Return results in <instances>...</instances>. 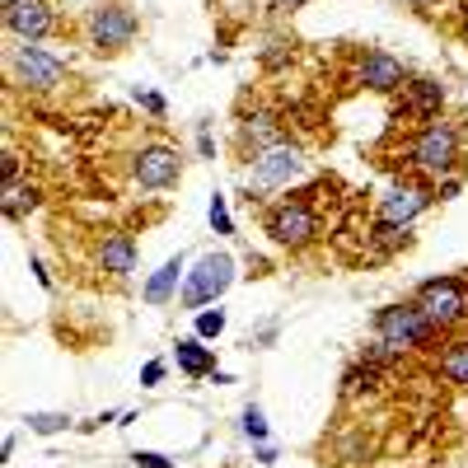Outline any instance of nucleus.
Masks as SVG:
<instances>
[{
    "mask_svg": "<svg viewBox=\"0 0 468 468\" xmlns=\"http://www.w3.org/2000/svg\"><path fill=\"white\" fill-rule=\"evenodd\" d=\"M262 229H267L282 249H304V244L319 239V211H314V202H309L304 192H295V197H282V202L267 207Z\"/></svg>",
    "mask_w": 468,
    "mask_h": 468,
    "instance_id": "f257e3e1",
    "label": "nucleus"
},
{
    "mask_svg": "<svg viewBox=\"0 0 468 468\" xmlns=\"http://www.w3.org/2000/svg\"><path fill=\"white\" fill-rule=\"evenodd\" d=\"M136 33H141V19H136V10L127 5V0H103V5H94L90 19H85L90 48L94 52H108V57L127 52L136 43Z\"/></svg>",
    "mask_w": 468,
    "mask_h": 468,
    "instance_id": "f03ea898",
    "label": "nucleus"
},
{
    "mask_svg": "<svg viewBox=\"0 0 468 468\" xmlns=\"http://www.w3.org/2000/svg\"><path fill=\"white\" fill-rule=\"evenodd\" d=\"M375 337L388 351H412V346L436 342L441 328L426 319L421 309H417V300H412V304H384L379 314H375Z\"/></svg>",
    "mask_w": 468,
    "mask_h": 468,
    "instance_id": "7ed1b4c3",
    "label": "nucleus"
},
{
    "mask_svg": "<svg viewBox=\"0 0 468 468\" xmlns=\"http://www.w3.org/2000/svg\"><path fill=\"white\" fill-rule=\"evenodd\" d=\"M408 165L426 178H445L459 165V132L450 122H426L412 141H408Z\"/></svg>",
    "mask_w": 468,
    "mask_h": 468,
    "instance_id": "20e7f679",
    "label": "nucleus"
},
{
    "mask_svg": "<svg viewBox=\"0 0 468 468\" xmlns=\"http://www.w3.org/2000/svg\"><path fill=\"white\" fill-rule=\"evenodd\" d=\"M300 174H304V154H300V145L277 141V145H267V150H258V154H253V169L244 174V183H249L253 197H262V192L291 187ZM253 197H249V202H253Z\"/></svg>",
    "mask_w": 468,
    "mask_h": 468,
    "instance_id": "39448f33",
    "label": "nucleus"
},
{
    "mask_svg": "<svg viewBox=\"0 0 468 468\" xmlns=\"http://www.w3.org/2000/svg\"><path fill=\"white\" fill-rule=\"evenodd\" d=\"M417 309L431 319L441 333L468 324V286L459 277H436V282H421L417 286Z\"/></svg>",
    "mask_w": 468,
    "mask_h": 468,
    "instance_id": "423d86ee",
    "label": "nucleus"
},
{
    "mask_svg": "<svg viewBox=\"0 0 468 468\" xmlns=\"http://www.w3.org/2000/svg\"><path fill=\"white\" fill-rule=\"evenodd\" d=\"M10 70H15L19 90H33V94H52V90L66 85V61L43 52V48H33V43L10 52Z\"/></svg>",
    "mask_w": 468,
    "mask_h": 468,
    "instance_id": "0eeeda50",
    "label": "nucleus"
},
{
    "mask_svg": "<svg viewBox=\"0 0 468 468\" xmlns=\"http://www.w3.org/2000/svg\"><path fill=\"white\" fill-rule=\"evenodd\" d=\"M234 286V258L229 253H207L197 267L187 271V286H183V304L197 309V304H211L220 300L225 291Z\"/></svg>",
    "mask_w": 468,
    "mask_h": 468,
    "instance_id": "6e6552de",
    "label": "nucleus"
},
{
    "mask_svg": "<svg viewBox=\"0 0 468 468\" xmlns=\"http://www.w3.org/2000/svg\"><path fill=\"white\" fill-rule=\"evenodd\" d=\"M426 207H431V187H421V183H394V187L379 197V225L408 229Z\"/></svg>",
    "mask_w": 468,
    "mask_h": 468,
    "instance_id": "1a4fd4ad",
    "label": "nucleus"
},
{
    "mask_svg": "<svg viewBox=\"0 0 468 468\" xmlns=\"http://www.w3.org/2000/svg\"><path fill=\"white\" fill-rule=\"evenodd\" d=\"M5 28L19 37V43H43V37L57 28V15L48 0H19V5H5Z\"/></svg>",
    "mask_w": 468,
    "mask_h": 468,
    "instance_id": "9d476101",
    "label": "nucleus"
},
{
    "mask_svg": "<svg viewBox=\"0 0 468 468\" xmlns=\"http://www.w3.org/2000/svg\"><path fill=\"white\" fill-rule=\"evenodd\" d=\"M178 150H169V145H145L141 154H136V165H132V178L141 183V187H150V192H160V187H174L178 183Z\"/></svg>",
    "mask_w": 468,
    "mask_h": 468,
    "instance_id": "9b49d317",
    "label": "nucleus"
},
{
    "mask_svg": "<svg viewBox=\"0 0 468 468\" xmlns=\"http://www.w3.org/2000/svg\"><path fill=\"white\" fill-rule=\"evenodd\" d=\"M356 80L366 90H379V94H394L408 85V66L399 57H388V52H366L361 57V70H356Z\"/></svg>",
    "mask_w": 468,
    "mask_h": 468,
    "instance_id": "f8f14e48",
    "label": "nucleus"
},
{
    "mask_svg": "<svg viewBox=\"0 0 468 468\" xmlns=\"http://www.w3.org/2000/svg\"><path fill=\"white\" fill-rule=\"evenodd\" d=\"M99 267L112 271V277H132L136 271V239L132 234H103V244H99Z\"/></svg>",
    "mask_w": 468,
    "mask_h": 468,
    "instance_id": "ddd939ff",
    "label": "nucleus"
},
{
    "mask_svg": "<svg viewBox=\"0 0 468 468\" xmlns=\"http://www.w3.org/2000/svg\"><path fill=\"white\" fill-rule=\"evenodd\" d=\"M441 103H445V85H436V80L403 85V112L417 117V122H431V117L441 112Z\"/></svg>",
    "mask_w": 468,
    "mask_h": 468,
    "instance_id": "4468645a",
    "label": "nucleus"
},
{
    "mask_svg": "<svg viewBox=\"0 0 468 468\" xmlns=\"http://www.w3.org/2000/svg\"><path fill=\"white\" fill-rule=\"evenodd\" d=\"M183 277H187V271H183V258H169V262H165V267L145 282V291H141V295H145V304H169V295L178 291V282H183Z\"/></svg>",
    "mask_w": 468,
    "mask_h": 468,
    "instance_id": "2eb2a0df",
    "label": "nucleus"
},
{
    "mask_svg": "<svg viewBox=\"0 0 468 468\" xmlns=\"http://www.w3.org/2000/svg\"><path fill=\"white\" fill-rule=\"evenodd\" d=\"M174 356H178V370L183 375H192V379H202V375H211L216 370V351L211 346H202V342H178L174 346Z\"/></svg>",
    "mask_w": 468,
    "mask_h": 468,
    "instance_id": "dca6fc26",
    "label": "nucleus"
},
{
    "mask_svg": "<svg viewBox=\"0 0 468 468\" xmlns=\"http://www.w3.org/2000/svg\"><path fill=\"white\" fill-rule=\"evenodd\" d=\"M244 141L253 145V154L267 150V145H277V141H282L277 117H271V112H253V117H244Z\"/></svg>",
    "mask_w": 468,
    "mask_h": 468,
    "instance_id": "f3484780",
    "label": "nucleus"
},
{
    "mask_svg": "<svg viewBox=\"0 0 468 468\" xmlns=\"http://www.w3.org/2000/svg\"><path fill=\"white\" fill-rule=\"evenodd\" d=\"M441 375H445L450 384H463V388H468V337H463V342H450V351L441 356Z\"/></svg>",
    "mask_w": 468,
    "mask_h": 468,
    "instance_id": "a211bd4d",
    "label": "nucleus"
},
{
    "mask_svg": "<svg viewBox=\"0 0 468 468\" xmlns=\"http://www.w3.org/2000/svg\"><path fill=\"white\" fill-rule=\"evenodd\" d=\"M0 207H5L10 220H19L24 211L37 207V192H33V187H19V183H5V197H0Z\"/></svg>",
    "mask_w": 468,
    "mask_h": 468,
    "instance_id": "6ab92c4d",
    "label": "nucleus"
},
{
    "mask_svg": "<svg viewBox=\"0 0 468 468\" xmlns=\"http://www.w3.org/2000/svg\"><path fill=\"white\" fill-rule=\"evenodd\" d=\"M66 426H70V417H61V412H33L28 417V431H37V436H57Z\"/></svg>",
    "mask_w": 468,
    "mask_h": 468,
    "instance_id": "aec40b11",
    "label": "nucleus"
},
{
    "mask_svg": "<svg viewBox=\"0 0 468 468\" xmlns=\"http://www.w3.org/2000/svg\"><path fill=\"white\" fill-rule=\"evenodd\" d=\"M220 333H225V314H220V309L197 314V337H220Z\"/></svg>",
    "mask_w": 468,
    "mask_h": 468,
    "instance_id": "412c9836",
    "label": "nucleus"
},
{
    "mask_svg": "<svg viewBox=\"0 0 468 468\" xmlns=\"http://www.w3.org/2000/svg\"><path fill=\"white\" fill-rule=\"evenodd\" d=\"M375 379H379V375H375V361H370L366 370L356 366V370H351V375H346V394H361V388H370Z\"/></svg>",
    "mask_w": 468,
    "mask_h": 468,
    "instance_id": "4be33fe9",
    "label": "nucleus"
},
{
    "mask_svg": "<svg viewBox=\"0 0 468 468\" xmlns=\"http://www.w3.org/2000/svg\"><path fill=\"white\" fill-rule=\"evenodd\" d=\"M244 436H249V441H258V445L267 441V421H262V412H258V408H249V412H244Z\"/></svg>",
    "mask_w": 468,
    "mask_h": 468,
    "instance_id": "5701e85b",
    "label": "nucleus"
},
{
    "mask_svg": "<svg viewBox=\"0 0 468 468\" xmlns=\"http://www.w3.org/2000/svg\"><path fill=\"white\" fill-rule=\"evenodd\" d=\"M211 225H216V234H234V220L225 211V197H211Z\"/></svg>",
    "mask_w": 468,
    "mask_h": 468,
    "instance_id": "b1692460",
    "label": "nucleus"
},
{
    "mask_svg": "<svg viewBox=\"0 0 468 468\" xmlns=\"http://www.w3.org/2000/svg\"><path fill=\"white\" fill-rule=\"evenodd\" d=\"M136 459V468H174L165 454H150V450H141V454H132Z\"/></svg>",
    "mask_w": 468,
    "mask_h": 468,
    "instance_id": "393cba45",
    "label": "nucleus"
},
{
    "mask_svg": "<svg viewBox=\"0 0 468 468\" xmlns=\"http://www.w3.org/2000/svg\"><path fill=\"white\" fill-rule=\"evenodd\" d=\"M136 103H145V108H150L154 117L165 112V99H160V94H150V90H136Z\"/></svg>",
    "mask_w": 468,
    "mask_h": 468,
    "instance_id": "a878e982",
    "label": "nucleus"
},
{
    "mask_svg": "<svg viewBox=\"0 0 468 468\" xmlns=\"http://www.w3.org/2000/svg\"><path fill=\"white\" fill-rule=\"evenodd\" d=\"M165 379V361H145V370H141V384H160Z\"/></svg>",
    "mask_w": 468,
    "mask_h": 468,
    "instance_id": "bb28decb",
    "label": "nucleus"
},
{
    "mask_svg": "<svg viewBox=\"0 0 468 468\" xmlns=\"http://www.w3.org/2000/svg\"><path fill=\"white\" fill-rule=\"evenodd\" d=\"M454 192H459V178H454V174H445V183H441V197H454Z\"/></svg>",
    "mask_w": 468,
    "mask_h": 468,
    "instance_id": "cd10ccee",
    "label": "nucleus"
},
{
    "mask_svg": "<svg viewBox=\"0 0 468 468\" xmlns=\"http://www.w3.org/2000/svg\"><path fill=\"white\" fill-rule=\"evenodd\" d=\"M267 5H271V10H300L304 0H267Z\"/></svg>",
    "mask_w": 468,
    "mask_h": 468,
    "instance_id": "c85d7f7f",
    "label": "nucleus"
},
{
    "mask_svg": "<svg viewBox=\"0 0 468 468\" xmlns=\"http://www.w3.org/2000/svg\"><path fill=\"white\" fill-rule=\"evenodd\" d=\"M258 463H277V450H271V445H258Z\"/></svg>",
    "mask_w": 468,
    "mask_h": 468,
    "instance_id": "c756f323",
    "label": "nucleus"
},
{
    "mask_svg": "<svg viewBox=\"0 0 468 468\" xmlns=\"http://www.w3.org/2000/svg\"><path fill=\"white\" fill-rule=\"evenodd\" d=\"M408 5H417V10H431V5H436V0H408Z\"/></svg>",
    "mask_w": 468,
    "mask_h": 468,
    "instance_id": "7c9ffc66",
    "label": "nucleus"
},
{
    "mask_svg": "<svg viewBox=\"0 0 468 468\" xmlns=\"http://www.w3.org/2000/svg\"><path fill=\"white\" fill-rule=\"evenodd\" d=\"M5 5H19V0H5Z\"/></svg>",
    "mask_w": 468,
    "mask_h": 468,
    "instance_id": "2f4dec72",
    "label": "nucleus"
},
{
    "mask_svg": "<svg viewBox=\"0 0 468 468\" xmlns=\"http://www.w3.org/2000/svg\"><path fill=\"white\" fill-rule=\"evenodd\" d=\"M463 28H468V24H463Z\"/></svg>",
    "mask_w": 468,
    "mask_h": 468,
    "instance_id": "473e14b6",
    "label": "nucleus"
}]
</instances>
